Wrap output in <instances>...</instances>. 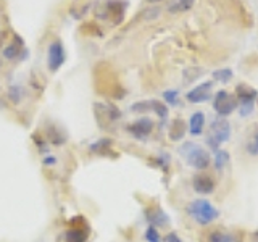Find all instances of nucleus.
<instances>
[{"label": "nucleus", "instance_id": "f257e3e1", "mask_svg": "<svg viewBox=\"0 0 258 242\" xmlns=\"http://www.w3.org/2000/svg\"><path fill=\"white\" fill-rule=\"evenodd\" d=\"M179 155L190 168L200 169V171L202 169H207L212 165V155H210V152L202 147L200 144L192 142V141H187L181 145Z\"/></svg>", "mask_w": 258, "mask_h": 242}, {"label": "nucleus", "instance_id": "f03ea898", "mask_svg": "<svg viewBox=\"0 0 258 242\" xmlns=\"http://www.w3.org/2000/svg\"><path fill=\"white\" fill-rule=\"evenodd\" d=\"M185 212H187V215L200 226L212 224L216 218L220 216L218 208L212 204V202H208L207 199L192 200L187 205V208H185Z\"/></svg>", "mask_w": 258, "mask_h": 242}, {"label": "nucleus", "instance_id": "7ed1b4c3", "mask_svg": "<svg viewBox=\"0 0 258 242\" xmlns=\"http://www.w3.org/2000/svg\"><path fill=\"white\" fill-rule=\"evenodd\" d=\"M231 137V125L223 118L215 119L212 125H210V131L207 136V142L212 147V150H218L224 142H228Z\"/></svg>", "mask_w": 258, "mask_h": 242}, {"label": "nucleus", "instance_id": "20e7f679", "mask_svg": "<svg viewBox=\"0 0 258 242\" xmlns=\"http://www.w3.org/2000/svg\"><path fill=\"white\" fill-rule=\"evenodd\" d=\"M236 99H237V105H239V115L240 116H250L252 111L255 108V99L258 92L255 91L253 87H248L245 84H239L236 87Z\"/></svg>", "mask_w": 258, "mask_h": 242}, {"label": "nucleus", "instance_id": "39448f33", "mask_svg": "<svg viewBox=\"0 0 258 242\" xmlns=\"http://www.w3.org/2000/svg\"><path fill=\"white\" fill-rule=\"evenodd\" d=\"M89 224L83 216H75L70 220V229L64 232V242H87Z\"/></svg>", "mask_w": 258, "mask_h": 242}, {"label": "nucleus", "instance_id": "423d86ee", "mask_svg": "<svg viewBox=\"0 0 258 242\" xmlns=\"http://www.w3.org/2000/svg\"><path fill=\"white\" fill-rule=\"evenodd\" d=\"M94 111H95L97 123L100 125V128H107L108 125H113L115 121L121 118V111L113 103L97 102L94 103Z\"/></svg>", "mask_w": 258, "mask_h": 242}, {"label": "nucleus", "instance_id": "0eeeda50", "mask_svg": "<svg viewBox=\"0 0 258 242\" xmlns=\"http://www.w3.org/2000/svg\"><path fill=\"white\" fill-rule=\"evenodd\" d=\"M237 108V99L234 94H229L228 91H218L213 99V110L223 116H229L231 113Z\"/></svg>", "mask_w": 258, "mask_h": 242}, {"label": "nucleus", "instance_id": "6e6552de", "mask_svg": "<svg viewBox=\"0 0 258 242\" xmlns=\"http://www.w3.org/2000/svg\"><path fill=\"white\" fill-rule=\"evenodd\" d=\"M64 62H67V53H64V47L60 40H53V42L48 45V52H47V67L48 71H58Z\"/></svg>", "mask_w": 258, "mask_h": 242}, {"label": "nucleus", "instance_id": "1a4fd4ad", "mask_svg": "<svg viewBox=\"0 0 258 242\" xmlns=\"http://www.w3.org/2000/svg\"><path fill=\"white\" fill-rule=\"evenodd\" d=\"M127 133L131 134L134 139L137 141H147V137L152 134L153 131V121L147 116L136 119L134 123L127 125Z\"/></svg>", "mask_w": 258, "mask_h": 242}, {"label": "nucleus", "instance_id": "9d476101", "mask_svg": "<svg viewBox=\"0 0 258 242\" xmlns=\"http://www.w3.org/2000/svg\"><path fill=\"white\" fill-rule=\"evenodd\" d=\"M212 86H213L212 81H205V83H202L194 87L192 91H189L187 95H185V99L190 103H204L210 99V95H212Z\"/></svg>", "mask_w": 258, "mask_h": 242}, {"label": "nucleus", "instance_id": "9b49d317", "mask_svg": "<svg viewBox=\"0 0 258 242\" xmlns=\"http://www.w3.org/2000/svg\"><path fill=\"white\" fill-rule=\"evenodd\" d=\"M215 181L213 177L210 174H196L192 179V188L194 191H196L197 194H200V196H210V194L215 192Z\"/></svg>", "mask_w": 258, "mask_h": 242}, {"label": "nucleus", "instance_id": "f8f14e48", "mask_svg": "<svg viewBox=\"0 0 258 242\" xmlns=\"http://www.w3.org/2000/svg\"><path fill=\"white\" fill-rule=\"evenodd\" d=\"M4 56L7 60H16V58H26V48H24V42H23V39L18 37V36H15V40L12 44H8L7 47H4V50H2Z\"/></svg>", "mask_w": 258, "mask_h": 242}, {"label": "nucleus", "instance_id": "ddd939ff", "mask_svg": "<svg viewBox=\"0 0 258 242\" xmlns=\"http://www.w3.org/2000/svg\"><path fill=\"white\" fill-rule=\"evenodd\" d=\"M145 220L149 221L150 226H155V228L169 224V216L160 207H150L145 210Z\"/></svg>", "mask_w": 258, "mask_h": 242}, {"label": "nucleus", "instance_id": "4468645a", "mask_svg": "<svg viewBox=\"0 0 258 242\" xmlns=\"http://www.w3.org/2000/svg\"><path fill=\"white\" fill-rule=\"evenodd\" d=\"M189 133L192 136H200L205 129V113L204 111H196L192 113V116L189 118Z\"/></svg>", "mask_w": 258, "mask_h": 242}, {"label": "nucleus", "instance_id": "2eb2a0df", "mask_svg": "<svg viewBox=\"0 0 258 242\" xmlns=\"http://www.w3.org/2000/svg\"><path fill=\"white\" fill-rule=\"evenodd\" d=\"M107 10H108L110 20L113 21V24H119L124 16V4L119 2V0H110L107 5Z\"/></svg>", "mask_w": 258, "mask_h": 242}, {"label": "nucleus", "instance_id": "dca6fc26", "mask_svg": "<svg viewBox=\"0 0 258 242\" xmlns=\"http://www.w3.org/2000/svg\"><path fill=\"white\" fill-rule=\"evenodd\" d=\"M185 131H187V126H185L184 119L177 118V119L173 121L171 126H169L168 136H169V139L176 142V141H181L182 139V137L185 136Z\"/></svg>", "mask_w": 258, "mask_h": 242}, {"label": "nucleus", "instance_id": "f3484780", "mask_svg": "<svg viewBox=\"0 0 258 242\" xmlns=\"http://www.w3.org/2000/svg\"><path fill=\"white\" fill-rule=\"evenodd\" d=\"M89 150H91V153H97V155H107L108 152H111V141L103 137V139H99L97 142L91 144Z\"/></svg>", "mask_w": 258, "mask_h": 242}, {"label": "nucleus", "instance_id": "a211bd4d", "mask_svg": "<svg viewBox=\"0 0 258 242\" xmlns=\"http://www.w3.org/2000/svg\"><path fill=\"white\" fill-rule=\"evenodd\" d=\"M229 160H231V157L226 150H223V149L215 150V168L218 171H223L224 166H228Z\"/></svg>", "mask_w": 258, "mask_h": 242}, {"label": "nucleus", "instance_id": "6ab92c4d", "mask_svg": "<svg viewBox=\"0 0 258 242\" xmlns=\"http://www.w3.org/2000/svg\"><path fill=\"white\" fill-rule=\"evenodd\" d=\"M196 0H174V2L168 7V10L171 13H181V12H187L194 7Z\"/></svg>", "mask_w": 258, "mask_h": 242}, {"label": "nucleus", "instance_id": "aec40b11", "mask_svg": "<svg viewBox=\"0 0 258 242\" xmlns=\"http://www.w3.org/2000/svg\"><path fill=\"white\" fill-rule=\"evenodd\" d=\"M47 139L50 141L52 144H55V145H63L64 142H67V136H64L61 131H58V128L55 126V128L48 129Z\"/></svg>", "mask_w": 258, "mask_h": 242}, {"label": "nucleus", "instance_id": "412c9836", "mask_svg": "<svg viewBox=\"0 0 258 242\" xmlns=\"http://www.w3.org/2000/svg\"><path fill=\"white\" fill-rule=\"evenodd\" d=\"M210 242H239L234 234L223 232V231H215L210 234Z\"/></svg>", "mask_w": 258, "mask_h": 242}, {"label": "nucleus", "instance_id": "4be33fe9", "mask_svg": "<svg viewBox=\"0 0 258 242\" xmlns=\"http://www.w3.org/2000/svg\"><path fill=\"white\" fill-rule=\"evenodd\" d=\"M232 70L229 68H221V70H216L213 73V79L218 81V83H221V84H228L229 81L232 79Z\"/></svg>", "mask_w": 258, "mask_h": 242}, {"label": "nucleus", "instance_id": "5701e85b", "mask_svg": "<svg viewBox=\"0 0 258 242\" xmlns=\"http://www.w3.org/2000/svg\"><path fill=\"white\" fill-rule=\"evenodd\" d=\"M150 102V110L152 111H155L157 115L160 116V118H163V119H166L168 118V107L163 103V102H160V100H155V99H152V100H149Z\"/></svg>", "mask_w": 258, "mask_h": 242}, {"label": "nucleus", "instance_id": "b1692460", "mask_svg": "<svg viewBox=\"0 0 258 242\" xmlns=\"http://www.w3.org/2000/svg\"><path fill=\"white\" fill-rule=\"evenodd\" d=\"M8 99L12 100V103H20L23 100L21 86H10V89H8Z\"/></svg>", "mask_w": 258, "mask_h": 242}, {"label": "nucleus", "instance_id": "393cba45", "mask_svg": "<svg viewBox=\"0 0 258 242\" xmlns=\"http://www.w3.org/2000/svg\"><path fill=\"white\" fill-rule=\"evenodd\" d=\"M163 100L171 105V107H176L177 102H179V92L176 91V89H169V91H165L163 92Z\"/></svg>", "mask_w": 258, "mask_h": 242}, {"label": "nucleus", "instance_id": "a878e982", "mask_svg": "<svg viewBox=\"0 0 258 242\" xmlns=\"http://www.w3.org/2000/svg\"><path fill=\"white\" fill-rule=\"evenodd\" d=\"M145 240L147 242H161V237H160V232L155 226H150L145 229Z\"/></svg>", "mask_w": 258, "mask_h": 242}, {"label": "nucleus", "instance_id": "bb28decb", "mask_svg": "<svg viewBox=\"0 0 258 242\" xmlns=\"http://www.w3.org/2000/svg\"><path fill=\"white\" fill-rule=\"evenodd\" d=\"M152 163H155L158 168L163 169L165 173H168V168H169V157L166 155V153H161V155H158L157 158L152 160Z\"/></svg>", "mask_w": 258, "mask_h": 242}, {"label": "nucleus", "instance_id": "cd10ccee", "mask_svg": "<svg viewBox=\"0 0 258 242\" xmlns=\"http://www.w3.org/2000/svg\"><path fill=\"white\" fill-rule=\"evenodd\" d=\"M133 111L136 113H147L150 110V102H139V103H134L133 107H131Z\"/></svg>", "mask_w": 258, "mask_h": 242}, {"label": "nucleus", "instance_id": "c85d7f7f", "mask_svg": "<svg viewBox=\"0 0 258 242\" xmlns=\"http://www.w3.org/2000/svg\"><path fill=\"white\" fill-rule=\"evenodd\" d=\"M247 150H248L250 155H258V133L255 134L253 141L247 145Z\"/></svg>", "mask_w": 258, "mask_h": 242}, {"label": "nucleus", "instance_id": "c756f323", "mask_svg": "<svg viewBox=\"0 0 258 242\" xmlns=\"http://www.w3.org/2000/svg\"><path fill=\"white\" fill-rule=\"evenodd\" d=\"M56 157L55 155H50V153H47V155H44L42 157V163L45 165V166H53V165H56Z\"/></svg>", "mask_w": 258, "mask_h": 242}, {"label": "nucleus", "instance_id": "7c9ffc66", "mask_svg": "<svg viewBox=\"0 0 258 242\" xmlns=\"http://www.w3.org/2000/svg\"><path fill=\"white\" fill-rule=\"evenodd\" d=\"M163 240H165V242H182V240H181V237L177 236L176 232H168Z\"/></svg>", "mask_w": 258, "mask_h": 242}, {"label": "nucleus", "instance_id": "2f4dec72", "mask_svg": "<svg viewBox=\"0 0 258 242\" xmlns=\"http://www.w3.org/2000/svg\"><path fill=\"white\" fill-rule=\"evenodd\" d=\"M4 50V34L0 32V52Z\"/></svg>", "mask_w": 258, "mask_h": 242}, {"label": "nucleus", "instance_id": "473e14b6", "mask_svg": "<svg viewBox=\"0 0 258 242\" xmlns=\"http://www.w3.org/2000/svg\"><path fill=\"white\" fill-rule=\"evenodd\" d=\"M253 242H258V231L253 234Z\"/></svg>", "mask_w": 258, "mask_h": 242}, {"label": "nucleus", "instance_id": "72a5a7b5", "mask_svg": "<svg viewBox=\"0 0 258 242\" xmlns=\"http://www.w3.org/2000/svg\"><path fill=\"white\" fill-rule=\"evenodd\" d=\"M149 2H160V0H149Z\"/></svg>", "mask_w": 258, "mask_h": 242}]
</instances>
